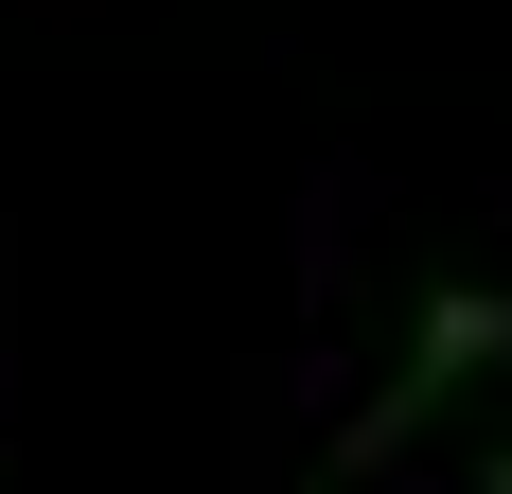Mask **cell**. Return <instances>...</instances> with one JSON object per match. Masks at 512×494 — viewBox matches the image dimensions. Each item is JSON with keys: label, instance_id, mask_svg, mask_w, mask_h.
<instances>
[{"label": "cell", "instance_id": "cell-1", "mask_svg": "<svg viewBox=\"0 0 512 494\" xmlns=\"http://www.w3.org/2000/svg\"><path fill=\"white\" fill-rule=\"evenodd\" d=\"M477 371H512V283H424V318H407V353H389V389L336 424V477H371V459H407L442 406L477 389Z\"/></svg>", "mask_w": 512, "mask_h": 494}, {"label": "cell", "instance_id": "cell-2", "mask_svg": "<svg viewBox=\"0 0 512 494\" xmlns=\"http://www.w3.org/2000/svg\"><path fill=\"white\" fill-rule=\"evenodd\" d=\"M477 494H512V442H495V459H477Z\"/></svg>", "mask_w": 512, "mask_h": 494}]
</instances>
